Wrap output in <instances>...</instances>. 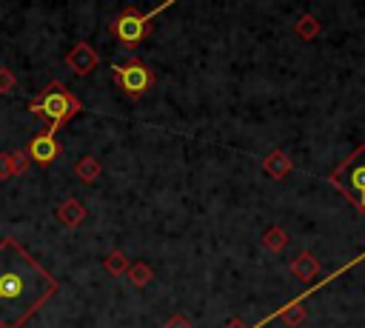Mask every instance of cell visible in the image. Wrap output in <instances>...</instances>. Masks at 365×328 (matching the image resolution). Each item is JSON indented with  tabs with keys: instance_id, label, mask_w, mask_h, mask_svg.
I'll use <instances>...</instances> for the list:
<instances>
[{
	"instance_id": "3",
	"label": "cell",
	"mask_w": 365,
	"mask_h": 328,
	"mask_svg": "<svg viewBox=\"0 0 365 328\" xmlns=\"http://www.w3.org/2000/svg\"><path fill=\"white\" fill-rule=\"evenodd\" d=\"M328 183L342 191L359 214H365V145H356L348 160L328 174Z\"/></svg>"
},
{
	"instance_id": "14",
	"label": "cell",
	"mask_w": 365,
	"mask_h": 328,
	"mask_svg": "<svg viewBox=\"0 0 365 328\" xmlns=\"http://www.w3.org/2000/svg\"><path fill=\"white\" fill-rule=\"evenodd\" d=\"M103 268L111 274V277H123V274H128V257L123 254V251H108L106 254V260H103Z\"/></svg>"
},
{
	"instance_id": "8",
	"label": "cell",
	"mask_w": 365,
	"mask_h": 328,
	"mask_svg": "<svg viewBox=\"0 0 365 328\" xmlns=\"http://www.w3.org/2000/svg\"><path fill=\"white\" fill-rule=\"evenodd\" d=\"M288 271H291L297 280H302V282H308V285H311L322 268H319V260H317L311 251H299V254L288 262Z\"/></svg>"
},
{
	"instance_id": "15",
	"label": "cell",
	"mask_w": 365,
	"mask_h": 328,
	"mask_svg": "<svg viewBox=\"0 0 365 328\" xmlns=\"http://www.w3.org/2000/svg\"><path fill=\"white\" fill-rule=\"evenodd\" d=\"M125 277H128V282H131V285L143 288V285H148V282H151L154 271H151V265H148V262H131Z\"/></svg>"
},
{
	"instance_id": "10",
	"label": "cell",
	"mask_w": 365,
	"mask_h": 328,
	"mask_svg": "<svg viewBox=\"0 0 365 328\" xmlns=\"http://www.w3.org/2000/svg\"><path fill=\"white\" fill-rule=\"evenodd\" d=\"M54 217H57L66 228H77V225L86 220V205H83L77 197H66V200L57 205Z\"/></svg>"
},
{
	"instance_id": "7",
	"label": "cell",
	"mask_w": 365,
	"mask_h": 328,
	"mask_svg": "<svg viewBox=\"0 0 365 328\" xmlns=\"http://www.w3.org/2000/svg\"><path fill=\"white\" fill-rule=\"evenodd\" d=\"M66 66H68L77 77H86V74H91V71L100 66V54L94 51L91 43L80 40V43H74V46L68 48V54H66Z\"/></svg>"
},
{
	"instance_id": "17",
	"label": "cell",
	"mask_w": 365,
	"mask_h": 328,
	"mask_svg": "<svg viewBox=\"0 0 365 328\" xmlns=\"http://www.w3.org/2000/svg\"><path fill=\"white\" fill-rule=\"evenodd\" d=\"M11 174H14V154L0 151V180H9Z\"/></svg>"
},
{
	"instance_id": "9",
	"label": "cell",
	"mask_w": 365,
	"mask_h": 328,
	"mask_svg": "<svg viewBox=\"0 0 365 328\" xmlns=\"http://www.w3.org/2000/svg\"><path fill=\"white\" fill-rule=\"evenodd\" d=\"M291 168H294V163H291L288 151H282V148H274L271 154L262 157V171H265L271 180H285V177L291 174Z\"/></svg>"
},
{
	"instance_id": "2",
	"label": "cell",
	"mask_w": 365,
	"mask_h": 328,
	"mask_svg": "<svg viewBox=\"0 0 365 328\" xmlns=\"http://www.w3.org/2000/svg\"><path fill=\"white\" fill-rule=\"evenodd\" d=\"M29 111L37 114V117H46L48 125L60 128V125L71 123V120L83 111V103H80L60 80H51V83L29 103Z\"/></svg>"
},
{
	"instance_id": "16",
	"label": "cell",
	"mask_w": 365,
	"mask_h": 328,
	"mask_svg": "<svg viewBox=\"0 0 365 328\" xmlns=\"http://www.w3.org/2000/svg\"><path fill=\"white\" fill-rule=\"evenodd\" d=\"M17 91V77L9 66H0V94H14Z\"/></svg>"
},
{
	"instance_id": "4",
	"label": "cell",
	"mask_w": 365,
	"mask_h": 328,
	"mask_svg": "<svg viewBox=\"0 0 365 328\" xmlns=\"http://www.w3.org/2000/svg\"><path fill=\"white\" fill-rule=\"evenodd\" d=\"M171 6H174V0H165V3H160L157 9H151V11H134V9H125L123 14L114 17V23H111V34H114L125 48H137V43L145 40V34H148L154 17L163 14V11L171 9Z\"/></svg>"
},
{
	"instance_id": "5",
	"label": "cell",
	"mask_w": 365,
	"mask_h": 328,
	"mask_svg": "<svg viewBox=\"0 0 365 328\" xmlns=\"http://www.w3.org/2000/svg\"><path fill=\"white\" fill-rule=\"evenodd\" d=\"M114 83L131 97L140 100L145 97V91H151L154 86V71L143 63V60H125V63H114Z\"/></svg>"
},
{
	"instance_id": "20",
	"label": "cell",
	"mask_w": 365,
	"mask_h": 328,
	"mask_svg": "<svg viewBox=\"0 0 365 328\" xmlns=\"http://www.w3.org/2000/svg\"><path fill=\"white\" fill-rule=\"evenodd\" d=\"M222 328H245V325H242V319H237V317H231V319H228V322H225Z\"/></svg>"
},
{
	"instance_id": "1",
	"label": "cell",
	"mask_w": 365,
	"mask_h": 328,
	"mask_svg": "<svg viewBox=\"0 0 365 328\" xmlns=\"http://www.w3.org/2000/svg\"><path fill=\"white\" fill-rule=\"evenodd\" d=\"M57 288V280L17 240H0V328H23Z\"/></svg>"
},
{
	"instance_id": "6",
	"label": "cell",
	"mask_w": 365,
	"mask_h": 328,
	"mask_svg": "<svg viewBox=\"0 0 365 328\" xmlns=\"http://www.w3.org/2000/svg\"><path fill=\"white\" fill-rule=\"evenodd\" d=\"M23 151L29 154V163H37V165L48 168V165L63 154V145H60V140H57V128L48 125V128H43V131H37V137H31V143H29Z\"/></svg>"
},
{
	"instance_id": "12",
	"label": "cell",
	"mask_w": 365,
	"mask_h": 328,
	"mask_svg": "<svg viewBox=\"0 0 365 328\" xmlns=\"http://www.w3.org/2000/svg\"><path fill=\"white\" fill-rule=\"evenodd\" d=\"M74 177H77L80 183H86V185L97 183V177H100V160H97L94 154H83V157L74 163Z\"/></svg>"
},
{
	"instance_id": "11",
	"label": "cell",
	"mask_w": 365,
	"mask_h": 328,
	"mask_svg": "<svg viewBox=\"0 0 365 328\" xmlns=\"http://www.w3.org/2000/svg\"><path fill=\"white\" fill-rule=\"evenodd\" d=\"M262 248L268 251V254H282L285 248H288V242H291V237H288V231L282 228V225H271V228H265V234H262Z\"/></svg>"
},
{
	"instance_id": "18",
	"label": "cell",
	"mask_w": 365,
	"mask_h": 328,
	"mask_svg": "<svg viewBox=\"0 0 365 328\" xmlns=\"http://www.w3.org/2000/svg\"><path fill=\"white\" fill-rule=\"evenodd\" d=\"M163 328H194V325H191V319L185 314H174V317H168L163 322Z\"/></svg>"
},
{
	"instance_id": "13",
	"label": "cell",
	"mask_w": 365,
	"mask_h": 328,
	"mask_svg": "<svg viewBox=\"0 0 365 328\" xmlns=\"http://www.w3.org/2000/svg\"><path fill=\"white\" fill-rule=\"evenodd\" d=\"M294 31L299 40H314L319 31H322V23L314 17V14H302L297 23H294Z\"/></svg>"
},
{
	"instance_id": "19",
	"label": "cell",
	"mask_w": 365,
	"mask_h": 328,
	"mask_svg": "<svg viewBox=\"0 0 365 328\" xmlns=\"http://www.w3.org/2000/svg\"><path fill=\"white\" fill-rule=\"evenodd\" d=\"M14 154V174H23L29 168V154L26 151H11Z\"/></svg>"
}]
</instances>
